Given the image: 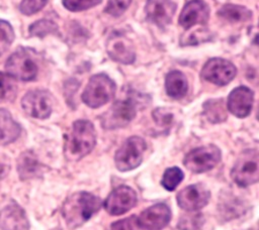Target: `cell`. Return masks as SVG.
Masks as SVG:
<instances>
[{
    "instance_id": "cell-3",
    "label": "cell",
    "mask_w": 259,
    "mask_h": 230,
    "mask_svg": "<svg viewBox=\"0 0 259 230\" xmlns=\"http://www.w3.org/2000/svg\"><path fill=\"white\" fill-rule=\"evenodd\" d=\"M115 93V84L104 74L94 75L90 78L83 94V102L91 107L97 108L112 99Z\"/></svg>"
},
{
    "instance_id": "cell-10",
    "label": "cell",
    "mask_w": 259,
    "mask_h": 230,
    "mask_svg": "<svg viewBox=\"0 0 259 230\" xmlns=\"http://www.w3.org/2000/svg\"><path fill=\"white\" fill-rule=\"evenodd\" d=\"M136 204V192L127 186H120L108 195L104 202V208L110 215L117 216L130 211Z\"/></svg>"
},
{
    "instance_id": "cell-14",
    "label": "cell",
    "mask_w": 259,
    "mask_h": 230,
    "mask_svg": "<svg viewBox=\"0 0 259 230\" xmlns=\"http://www.w3.org/2000/svg\"><path fill=\"white\" fill-rule=\"evenodd\" d=\"M145 10L149 20L164 27L170 23L176 10V4L171 0H147Z\"/></svg>"
},
{
    "instance_id": "cell-24",
    "label": "cell",
    "mask_w": 259,
    "mask_h": 230,
    "mask_svg": "<svg viewBox=\"0 0 259 230\" xmlns=\"http://www.w3.org/2000/svg\"><path fill=\"white\" fill-rule=\"evenodd\" d=\"M16 95V84L8 74L0 72V100L11 101Z\"/></svg>"
},
{
    "instance_id": "cell-11",
    "label": "cell",
    "mask_w": 259,
    "mask_h": 230,
    "mask_svg": "<svg viewBox=\"0 0 259 230\" xmlns=\"http://www.w3.org/2000/svg\"><path fill=\"white\" fill-rule=\"evenodd\" d=\"M52 97L47 91L33 90L27 92L22 98L23 110L31 117L44 119L51 115Z\"/></svg>"
},
{
    "instance_id": "cell-32",
    "label": "cell",
    "mask_w": 259,
    "mask_h": 230,
    "mask_svg": "<svg viewBox=\"0 0 259 230\" xmlns=\"http://www.w3.org/2000/svg\"><path fill=\"white\" fill-rule=\"evenodd\" d=\"M153 117L155 118L157 124H159L160 126H167L170 125L173 116L166 109L158 108L153 112Z\"/></svg>"
},
{
    "instance_id": "cell-23",
    "label": "cell",
    "mask_w": 259,
    "mask_h": 230,
    "mask_svg": "<svg viewBox=\"0 0 259 230\" xmlns=\"http://www.w3.org/2000/svg\"><path fill=\"white\" fill-rule=\"evenodd\" d=\"M38 164L36 159L29 153H24L18 161V171L21 179H27L34 176L37 171Z\"/></svg>"
},
{
    "instance_id": "cell-6",
    "label": "cell",
    "mask_w": 259,
    "mask_h": 230,
    "mask_svg": "<svg viewBox=\"0 0 259 230\" xmlns=\"http://www.w3.org/2000/svg\"><path fill=\"white\" fill-rule=\"evenodd\" d=\"M221 160V151L215 145H205L186 154L183 163L192 172L198 174L213 168Z\"/></svg>"
},
{
    "instance_id": "cell-29",
    "label": "cell",
    "mask_w": 259,
    "mask_h": 230,
    "mask_svg": "<svg viewBox=\"0 0 259 230\" xmlns=\"http://www.w3.org/2000/svg\"><path fill=\"white\" fill-rule=\"evenodd\" d=\"M102 0H63L64 6L71 11H81L99 4Z\"/></svg>"
},
{
    "instance_id": "cell-4",
    "label": "cell",
    "mask_w": 259,
    "mask_h": 230,
    "mask_svg": "<svg viewBox=\"0 0 259 230\" xmlns=\"http://www.w3.org/2000/svg\"><path fill=\"white\" fill-rule=\"evenodd\" d=\"M146 142L139 136L127 138L114 156L115 165L120 171H127L139 166L146 150Z\"/></svg>"
},
{
    "instance_id": "cell-30",
    "label": "cell",
    "mask_w": 259,
    "mask_h": 230,
    "mask_svg": "<svg viewBox=\"0 0 259 230\" xmlns=\"http://www.w3.org/2000/svg\"><path fill=\"white\" fill-rule=\"evenodd\" d=\"M131 2L132 0H108L104 11L112 16H119L126 10Z\"/></svg>"
},
{
    "instance_id": "cell-33",
    "label": "cell",
    "mask_w": 259,
    "mask_h": 230,
    "mask_svg": "<svg viewBox=\"0 0 259 230\" xmlns=\"http://www.w3.org/2000/svg\"><path fill=\"white\" fill-rule=\"evenodd\" d=\"M136 225V217L132 216L130 218L113 222L110 225V230H135Z\"/></svg>"
},
{
    "instance_id": "cell-15",
    "label": "cell",
    "mask_w": 259,
    "mask_h": 230,
    "mask_svg": "<svg viewBox=\"0 0 259 230\" xmlns=\"http://www.w3.org/2000/svg\"><path fill=\"white\" fill-rule=\"evenodd\" d=\"M254 94L253 92L244 86L234 89L228 98L229 111L239 118L246 117L250 114L253 105Z\"/></svg>"
},
{
    "instance_id": "cell-19",
    "label": "cell",
    "mask_w": 259,
    "mask_h": 230,
    "mask_svg": "<svg viewBox=\"0 0 259 230\" xmlns=\"http://www.w3.org/2000/svg\"><path fill=\"white\" fill-rule=\"evenodd\" d=\"M20 134V126L13 120L11 114L0 109V144H8L14 141Z\"/></svg>"
},
{
    "instance_id": "cell-26",
    "label": "cell",
    "mask_w": 259,
    "mask_h": 230,
    "mask_svg": "<svg viewBox=\"0 0 259 230\" xmlns=\"http://www.w3.org/2000/svg\"><path fill=\"white\" fill-rule=\"evenodd\" d=\"M203 223V217L200 213H189L182 216L177 224L179 230H197Z\"/></svg>"
},
{
    "instance_id": "cell-7",
    "label": "cell",
    "mask_w": 259,
    "mask_h": 230,
    "mask_svg": "<svg viewBox=\"0 0 259 230\" xmlns=\"http://www.w3.org/2000/svg\"><path fill=\"white\" fill-rule=\"evenodd\" d=\"M136 113V104L132 99L119 100L101 116V124L106 129L123 127L134 119Z\"/></svg>"
},
{
    "instance_id": "cell-27",
    "label": "cell",
    "mask_w": 259,
    "mask_h": 230,
    "mask_svg": "<svg viewBox=\"0 0 259 230\" xmlns=\"http://www.w3.org/2000/svg\"><path fill=\"white\" fill-rule=\"evenodd\" d=\"M14 39L12 26L4 20L0 19V55L7 50Z\"/></svg>"
},
{
    "instance_id": "cell-21",
    "label": "cell",
    "mask_w": 259,
    "mask_h": 230,
    "mask_svg": "<svg viewBox=\"0 0 259 230\" xmlns=\"http://www.w3.org/2000/svg\"><path fill=\"white\" fill-rule=\"evenodd\" d=\"M218 14L221 17H223L226 20L231 21V22L247 21L252 16V12L248 8H246L244 6H240V5H234V4L224 5L219 10Z\"/></svg>"
},
{
    "instance_id": "cell-9",
    "label": "cell",
    "mask_w": 259,
    "mask_h": 230,
    "mask_svg": "<svg viewBox=\"0 0 259 230\" xmlns=\"http://www.w3.org/2000/svg\"><path fill=\"white\" fill-rule=\"evenodd\" d=\"M235 66L224 59L214 58L209 60L201 71V77L215 85L225 86L236 76Z\"/></svg>"
},
{
    "instance_id": "cell-34",
    "label": "cell",
    "mask_w": 259,
    "mask_h": 230,
    "mask_svg": "<svg viewBox=\"0 0 259 230\" xmlns=\"http://www.w3.org/2000/svg\"><path fill=\"white\" fill-rule=\"evenodd\" d=\"M10 170V163L6 155L0 154V180L4 179Z\"/></svg>"
},
{
    "instance_id": "cell-5",
    "label": "cell",
    "mask_w": 259,
    "mask_h": 230,
    "mask_svg": "<svg viewBox=\"0 0 259 230\" xmlns=\"http://www.w3.org/2000/svg\"><path fill=\"white\" fill-rule=\"evenodd\" d=\"M231 177L233 181L241 187H247L257 183L259 180V160L257 150L250 149L243 152L233 167Z\"/></svg>"
},
{
    "instance_id": "cell-28",
    "label": "cell",
    "mask_w": 259,
    "mask_h": 230,
    "mask_svg": "<svg viewBox=\"0 0 259 230\" xmlns=\"http://www.w3.org/2000/svg\"><path fill=\"white\" fill-rule=\"evenodd\" d=\"M57 29H58V27L54 22H52L50 20H46V19L38 20L29 26L30 34L35 35V36H40V37H42L49 33L55 32V31H57Z\"/></svg>"
},
{
    "instance_id": "cell-2",
    "label": "cell",
    "mask_w": 259,
    "mask_h": 230,
    "mask_svg": "<svg viewBox=\"0 0 259 230\" xmlns=\"http://www.w3.org/2000/svg\"><path fill=\"white\" fill-rule=\"evenodd\" d=\"M96 134L88 120H77L66 136L64 152L69 160H78L87 155L95 146Z\"/></svg>"
},
{
    "instance_id": "cell-12",
    "label": "cell",
    "mask_w": 259,
    "mask_h": 230,
    "mask_svg": "<svg viewBox=\"0 0 259 230\" xmlns=\"http://www.w3.org/2000/svg\"><path fill=\"white\" fill-rule=\"evenodd\" d=\"M171 211L165 204H156L143 211L136 220V224L143 230H161L169 223Z\"/></svg>"
},
{
    "instance_id": "cell-13",
    "label": "cell",
    "mask_w": 259,
    "mask_h": 230,
    "mask_svg": "<svg viewBox=\"0 0 259 230\" xmlns=\"http://www.w3.org/2000/svg\"><path fill=\"white\" fill-rule=\"evenodd\" d=\"M210 198L209 191L201 184L190 185L177 194V203L183 210L196 211L203 208Z\"/></svg>"
},
{
    "instance_id": "cell-17",
    "label": "cell",
    "mask_w": 259,
    "mask_h": 230,
    "mask_svg": "<svg viewBox=\"0 0 259 230\" xmlns=\"http://www.w3.org/2000/svg\"><path fill=\"white\" fill-rule=\"evenodd\" d=\"M107 52L111 59L121 64H132L135 61L132 42L121 34H113L108 39Z\"/></svg>"
},
{
    "instance_id": "cell-31",
    "label": "cell",
    "mask_w": 259,
    "mask_h": 230,
    "mask_svg": "<svg viewBox=\"0 0 259 230\" xmlns=\"http://www.w3.org/2000/svg\"><path fill=\"white\" fill-rule=\"evenodd\" d=\"M48 0H22L20 3V11L25 15H31L39 11L46 4Z\"/></svg>"
},
{
    "instance_id": "cell-8",
    "label": "cell",
    "mask_w": 259,
    "mask_h": 230,
    "mask_svg": "<svg viewBox=\"0 0 259 230\" xmlns=\"http://www.w3.org/2000/svg\"><path fill=\"white\" fill-rule=\"evenodd\" d=\"M6 72L13 79L31 81L36 77L37 67L31 56L24 50H18L6 61Z\"/></svg>"
},
{
    "instance_id": "cell-25",
    "label": "cell",
    "mask_w": 259,
    "mask_h": 230,
    "mask_svg": "<svg viewBox=\"0 0 259 230\" xmlns=\"http://www.w3.org/2000/svg\"><path fill=\"white\" fill-rule=\"evenodd\" d=\"M183 178L184 175L179 167H169L165 170L161 184L167 191H173L180 184Z\"/></svg>"
},
{
    "instance_id": "cell-20",
    "label": "cell",
    "mask_w": 259,
    "mask_h": 230,
    "mask_svg": "<svg viewBox=\"0 0 259 230\" xmlns=\"http://www.w3.org/2000/svg\"><path fill=\"white\" fill-rule=\"evenodd\" d=\"M165 86L167 94L175 99L185 96L188 90L186 77L179 71H172L167 74Z\"/></svg>"
},
{
    "instance_id": "cell-16",
    "label": "cell",
    "mask_w": 259,
    "mask_h": 230,
    "mask_svg": "<svg viewBox=\"0 0 259 230\" xmlns=\"http://www.w3.org/2000/svg\"><path fill=\"white\" fill-rule=\"evenodd\" d=\"M209 15L208 6L201 0L189 1L181 11L179 23L185 29L190 28L195 24H204Z\"/></svg>"
},
{
    "instance_id": "cell-18",
    "label": "cell",
    "mask_w": 259,
    "mask_h": 230,
    "mask_svg": "<svg viewBox=\"0 0 259 230\" xmlns=\"http://www.w3.org/2000/svg\"><path fill=\"white\" fill-rule=\"evenodd\" d=\"M1 230H25L28 221L24 211L18 205H9L0 212Z\"/></svg>"
},
{
    "instance_id": "cell-22",
    "label": "cell",
    "mask_w": 259,
    "mask_h": 230,
    "mask_svg": "<svg viewBox=\"0 0 259 230\" xmlns=\"http://www.w3.org/2000/svg\"><path fill=\"white\" fill-rule=\"evenodd\" d=\"M203 107L207 119L211 122H221L227 118V109L222 99L207 101Z\"/></svg>"
},
{
    "instance_id": "cell-1",
    "label": "cell",
    "mask_w": 259,
    "mask_h": 230,
    "mask_svg": "<svg viewBox=\"0 0 259 230\" xmlns=\"http://www.w3.org/2000/svg\"><path fill=\"white\" fill-rule=\"evenodd\" d=\"M101 207V200L87 192H78L70 196L62 207V215L67 226L75 229L96 213Z\"/></svg>"
}]
</instances>
